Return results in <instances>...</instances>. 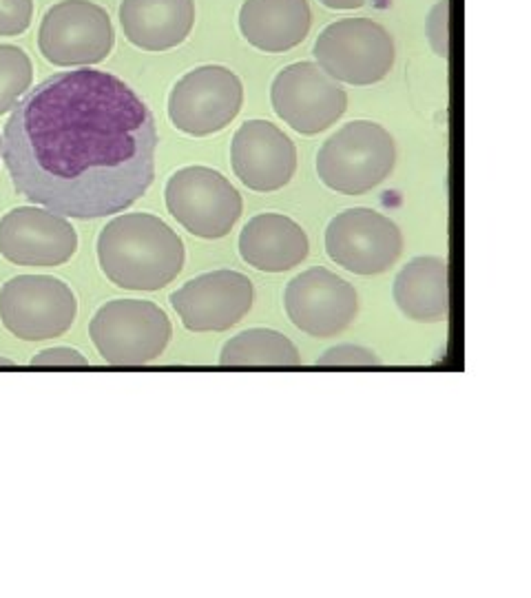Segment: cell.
<instances>
[{
	"label": "cell",
	"mask_w": 531,
	"mask_h": 598,
	"mask_svg": "<svg viewBox=\"0 0 531 598\" xmlns=\"http://www.w3.org/2000/svg\"><path fill=\"white\" fill-rule=\"evenodd\" d=\"M155 118L124 80L89 67L42 80L11 109L3 160L22 197L65 218L122 213L155 177Z\"/></svg>",
	"instance_id": "cell-1"
},
{
	"label": "cell",
	"mask_w": 531,
	"mask_h": 598,
	"mask_svg": "<svg viewBox=\"0 0 531 598\" xmlns=\"http://www.w3.org/2000/svg\"><path fill=\"white\" fill-rule=\"evenodd\" d=\"M184 242L151 213H124L98 235L100 268L117 289L160 291L184 268Z\"/></svg>",
	"instance_id": "cell-2"
},
{
	"label": "cell",
	"mask_w": 531,
	"mask_h": 598,
	"mask_svg": "<svg viewBox=\"0 0 531 598\" xmlns=\"http://www.w3.org/2000/svg\"><path fill=\"white\" fill-rule=\"evenodd\" d=\"M396 164L392 136L370 120L343 124L323 142L317 155L321 182L343 195H363L390 177Z\"/></svg>",
	"instance_id": "cell-3"
},
{
	"label": "cell",
	"mask_w": 531,
	"mask_h": 598,
	"mask_svg": "<svg viewBox=\"0 0 531 598\" xmlns=\"http://www.w3.org/2000/svg\"><path fill=\"white\" fill-rule=\"evenodd\" d=\"M89 334L106 364L144 366L155 362L171 341V321L147 299H113L93 315Z\"/></svg>",
	"instance_id": "cell-4"
},
{
	"label": "cell",
	"mask_w": 531,
	"mask_h": 598,
	"mask_svg": "<svg viewBox=\"0 0 531 598\" xmlns=\"http://www.w3.org/2000/svg\"><path fill=\"white\" fill-rule=\"evenodd\" d=\"M317 65L336 82L366 87L383 80L394 67V40L370 18H343L325 27L315 42Z\"/></svg>",
	"instance_id": "cell-5"
},
{
	"label": "cell",
	"mask_w": 531,
	"mask_h": 598,
	"mask_svg": "<svg viewBox=\"0 0 531 598\" xmlns=\"http://www.w3.org/2000/svg\"><path fill=\"white\" fill-rule=\"evenodd\" d=\"M78 302L74 291L51 275H18L0 289V319L22 341H44L74 326Z\"/></svg>",
	"instance_id": "cell-6"
},
{
	"label": "cell",
	"mask_w": 531,
	"mask_h": 598,
	"mask_svg": "<svg viewBox=\"0 0 531 598\" xmlns=\"http://www.w3.org/2000/svg\"><path fill=\"white\" fill-rule=\"evenodd\" d=\"M115 31L106 9L91 0H60L47 9L38 47L56 67H91L111 54Z\"/></svg>",
	"instance_id": "cell-7"
},
{
	"label": "cell",
	"mask_w": 531,
	"mask_h": 598,
	"mask_svg": "<svg viewBox=\"0 0 531 598\" xmlns=\"http://www.w3.org/2000/svg\"><path fill=\"white\" fill-rule=\"evenodd\" d=\"M166 209L184 229L204 239L231 233L241 218V195L228 179L209 166H184L168 177Z\"/></svg>",
	"instance_id": "cell-8"
},
{
	"label": "cell",
	"mask_w": 531,
	"mask_h": 598,
	"mask_svg": "<svg viewBox=\"0 0 531 598\" xmlns=\"http://www.w3.org/2000/svg\"><path fill=\"white\" fill-rule=\"evenodd\" d=\"M244 104V85L220 65H204L182 76L168 95V118L182 134L204 138L226 129Z\"/></svg>",
	"instance_id": "cell-9"
},
{
	"label": "cell",
	"mask_w": 531,
	"mask_h": 598,
	"mask_svg": "<svg viewBox=\"0 0 531 598\" xmlns=\"http://www.w3.org/2000/svg\"><path fill=\"white\" fill-rule=\"evenodd\" d=\"M270 102L275 113L297 134L315 136L345 113L348 93L317 63H295L272 80Z\"/></svg>",
	"instance_id": "cell-10"
},
{
	"label": "cell",
	"mask_w": 531,
	"mask_h": 598,
	"mask_svg": "<svg viewBox=\"0 0 531 598\" xmlns=\"http://www.w3.org/2000/svg\"><path fill=\"white\" fill-rule=\"evenodd\" d=\"M325 250L336 266L357 275H379L401 257L403 235L398 226L372 209H348L325 229Z\"/></svg>",
	"instance_id": "cell-11"
},
{
	"label": "cell",
	"mask_w": 531,
	"mask_h": 598,
	"mask_svg": "<svg viewBox=\"0 0 531 598\" xmlns=\"http://www.w3.org/2000/svg\"><path fill=\"white\" fill-rule=\"evenodd\" d=\"M284 304L293 324L319 339L343 332L359 310L354 286L323 266L304 270L291 280Z\"/></svg>",
	"instance_id": "cell-12"
},
{
	"label": "cell",
	"mask_w": 531,
	"mask_h": 598,
	"mask_svg": "<svg viewBox=\"0 0 531 598\" xmlns=\"http://www.w3.org/2000/svg\"><path fill=\"white\" fill-rule=\"evenodd\" d=\"M78 250V233L65 215L38 207L11 209L0 220V255L18 266L51 268Z\"/></svg>",
	"instance_id": "cell-13"
},
{
	"label": "cell",
	"mask_w": 531,
	"mask_h": 598,
	"mask_svg": "<svg viewBox=\"0 0 531 598\" xmlns=\"http://www.w3.org/2000/svg\"><path fill=\"white\" fill-rule=\"evenodd\" d=\"M255 299L252 282L237 270L197 275L171 295L182 324L193 332H222L248 315Z\"/></svg>",
	"instance_id": "cell-14"
},
{
	"label": "cell",
	"mask_w": 531,
	"mask_h": 598,
	"mask_svg": "<svg viewBox=\"0 0 531 598\" xmlns=\"http://www.w3.org/2000/svg\"><path fill=\"white\" fill-rule=\"evenodd\" d=\"M231 160L241 184L259 193L284 188L297 171L295 142L268 120H248L237 129Z\"/></svg>",
	"instance_id": "cell-15"
},
{
	"label": "cell",
	"mask_w": 531,
	"mask_h": 598,
	"mask_svg": "<svg viewBox=\"0 0 531 598\" xmlns=\"http://www.w3.org/2000/svg\"><path fill=\"white\" fill-rule=\"evenodd\" d=\"M310 253L308 235L281 213L255 215L241 229L239 255L248 266L266 273H284L299 266Z\"/></svg>",
	"instance_id": "cell-16"
},
{
	"label": "cell",
	"mask_w": 531,
	"mask_h": 598,
	"mask_svg": "<svg viewBox=\"0 0 531 598\" xmlns=\"http://www.w3.org/2000/svg\"><path fill=\"white\" fill-rule=\"evenodd\" d=\"M120 25L131 45L166 51L182 45L195 25L193 0H122Z\"/></svg>",
	"instance_id": "cell-17"
},
{
	"label": "cell",
	"mask_w": 531,
	"mask_h": 598,
	"mask_svg": "<svg viewBox=\"0 0 531 598\" xmlns=\"http://www.w3.org/2000/svg\"><path fill=\"white\" fill-rule=\"evenodd\" d=\"M312 25L308 0H244L239 29L244 38L266 54L295 49Z\"/></svg>",
	"instance_id": "cell-18"
},
{
	"label": "cell",
	"mask_w": 531,
	"mask_h": 598,
	"mask_svg": "<svg viewBox=\"0 0 531 598\" xmlns=\"http://www.w3.org/2000/svg\"><path fill=\"white\" fill-rule=\"evenodd\" d=\"M394 302L414 321L434 324L450 315L448 261L443 257H414L394 280Z\"/></svg>",
	"instance_id": "cell-19"
},
{
	"label": "cell",
	"mask_w": 531,
	"mask_h": 598,
	"mask_svg": "<svg viewBox=\"0 0 531 598\" xmlns=\"http://www.w3.org/2000/svg\"><path fill=\"white\" fill-rule=\"evenodd\" d=\"M222 366H299L301 355L286 334L270 328H248L224 344Z\"/></svg>",
	"instance_id": "cell-20"
},
{
	"label": "cell",
	"mask_w": 531,
	"mask_h": 598,
	"mask_svg": "<svg viewBox=\"0 0 531 598\" xmlns=\"http://www.w3.org/2000/svg\"><path fill=\"white\" fill-rule=\"evenodd\" d=\"M31 58L16 45H0V115L18 104L20 95L31 89Z\"/></svg>",
	"instance_id": "cell-21"
},
{
	"label": "cell",
	"mask_w": 531,
	"mask_h": 598,
	"mask_svg": "<svg viewBox=\"0 0 531 598\" xmlns=\"http://www.w3.org/2000/svg\"><path fill=\"white\" fill-rule=\"evenodd\" d=\"M33 18V0H0V35L27 31Z\"/></svg>",
	"instance_id": "cell-22"
},
{
	"label": "cell",
	"mask_w": 531,
	"mask_h": 598,
	"mask_svg": "<svg viewBox=\"0 0 531 598\" xmlns=\"http://www.w3.org/2000/svg\"><path fill=\"white\" fill-rule=\"evenodd\" d=\"M319 366H377L381 364V359L377 353H372L363 346H354V344H341L334 346V348L325 350L319 359Z\"/></svg>",
	"instance_id": "cell-23"
},
{
	"label": "cell",
	"mask_w": 531,
	"mask_h": 598,
	"mask_svg": "<svg viewBox=\"0 0 531 598\" xmlns=\"http://www.w3.org/2000/svg\"><path fill=\"white\" fill-rule=\"evenodd\" d=\"M33 366H87L84 359L76 348H67V346H56V348H47L31 359Z\"/></svg>",
	"instance_id": "cell-24"
},
{
	"label": "cell",
	"mask_w": 531,
	"mask_h": 598,
	"mask_svg": "<svg viewBox=\"0 0 531 598\" xmlns=\"http://www.w3.org/2000/svg\"><path fill=\"white\" fill-rule=\"evenodd\" d=\"M319 3L330 9H359V7H363L368 0H319Z\"/></svg>",
	"instance_id": "cell-25"
},
{
	"label": "cell",
	"mask_w": 531,
	"mask_h": 598,
	"mask_svg": "<svg viewBox=\"0 0 531 598\" xmlns=\"http://www.w3.org/2000/svg\"><path fill=\"white\" fill-rule=\"evenodd\" d=\"M14 362H9V359H5V357H0V366H11Z\"/></svg>",
	"instance_id": "cell-26"
},
{
	"label": "cell",
	"mask_w": 531,
	"mask_h": 598,
	"mask_svg": "<svg viewBox=\"0 0 531 598\" xmlns=\"http://www.w3.org/2000/svg\"><path fill=\"white\" fill-rule=\"evenodd\" d=\"M0 153H3V138H0Z\"/></svg>",
	"instance_id": "cell-27"
}]
</instances>
